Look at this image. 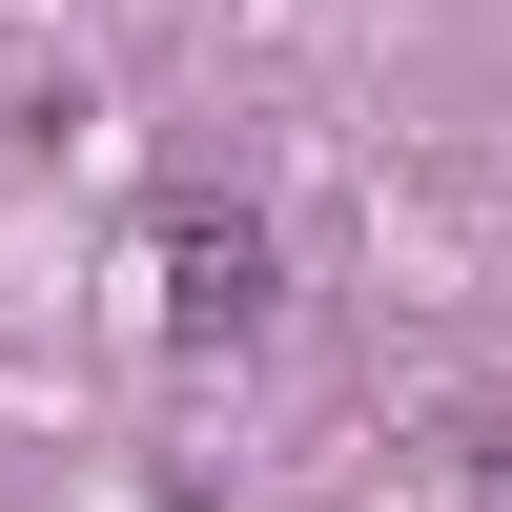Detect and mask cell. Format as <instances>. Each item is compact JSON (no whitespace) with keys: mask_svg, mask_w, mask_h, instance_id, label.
<instances>
[{"mask_svg":"<svg viewBox=\"0 0 512 512\" xmlns=\"http://www.w3.org/2000/svg\"><path fill=\"white\" fill-rule=\"evenodd\" d=\"M267 226L246 205H164L144 226V328H164V369H226V349H267Z\"/></svg>","mask_w":512,"mask_h":512,"instance_id":"1","label":"cell"},{"mask_svg":"<svg viewBox=\"0 0 512 512\" xmlns=\"http://www.w3.org/2000/svg\"><path fill=\"white\" fill-rule=\"evenodd\" d=\"M431 492H451V512H512V410H472V431L431 451Z\"/></svg>","mask_w":512,"mask_h":512,"instance_id":"2","label":"cell"}]
</instances>
